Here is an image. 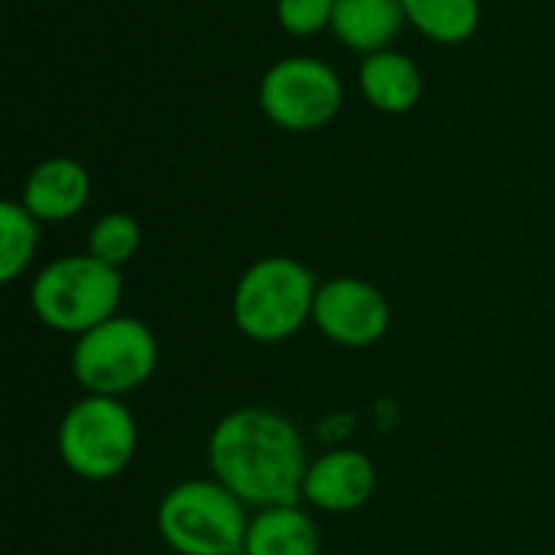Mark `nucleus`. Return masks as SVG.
Here are the masks:
<instances>
[{"label":"nucleus","mask_w":555,"mask_h":555,"mask_svg":"<svg viewBox=\"0 0 555 555\" xmlns=\"http://www.w3.org/2000/svg\"><path fill=\"white\" fill-rule=\"evenodd\" d=\"M211 475L247 507L302 504L309 472L306 442L293 420L263 406H241L218 420L208 436Z\"/></svg>","instance_id":"obj_1"},{"label":"nucleus","mask_w":555,"mask_h":555,"mask_svg":"<svg viewBox=\"0 0 555 555\" xmlns=\"http://www.w3.org/2000/svg\"><path fill=\"white\" fill-rule=\"evenodd\" d=\"M315 293L319 283L302 260L283 254L260 257L241 273L234 286V325L241 335L260 345L286 341L306 328V322H312Z\"/></svg>","instance_id":"obj_2"},{"label":"nucleus","mask_w":555,"mask_h":555,"mask_svg":"<svg viewBox=\"0 0 555 555\" xmlns=\"http://www.w3.org/2000/svg\"><path fill=\"white\" fill-rule=\"evenodd\" d=\"M124 296L120 270L94 260L91 254H68L46 263L33 286L29 302L36 319L62 335H85L117 315Z\"/></svg>","instance_id":"obj_3"},{"label":"nucleus","mask_w":555,"mask_h":555,"mask_svg":"<svg viewBox=\"0 0 555 555\" xmlns=\"http://www.w3.org/2000/svg\"><path fill=\"white\" fill-rule=\"evenodd\" d=\"M247 504L215 481H182L156 507V527L179 555H244Z\"/></svg>","instance_id":"obj_4"},{"label":"nucleus","mask_w":555,"mask_h":555,"mask_svg":"<svg viewBox=\"0 0 555 555\" xmlns=\"http://www.w3.org/2000/svg\"><path fill=\"white\" fill-rule=\"evenodd\" d=\"M159 364V345L146 322L114 315L75 338L72 377L94 397H127L143 387Z\"/></svg>","instance_id":"obj_5"},{"label":"nucleus","mask_w":555,"mask_h":555,"mask_svg":"<svg viewBox=\"0 0 555 555\" xmlns=\"http://www.w3.org/2000/svg\"><path fill=\"white\" fill-rule=\"evenodd\" d=\"M59 455L81 481H111L137 455V420L117 397L85 393L59 423Z\"/></svg>","instance_id":"obj_6"},{"label":"nucleus","mask_w":555,"mask_h":555,"mask_svg":"<svg viewBox=\"0 0 555 555\" xmlns=\"http://www.w3.org/2000/svg\"><path fill=\"white\" fill-rule=\"evenodd\" d=\"M257 101L267 120L280 130L312 133L338 117L345 88L328 62L312 55H289L263 72Z\"/></svg>","instance_id":"obj_7"},{"label":"nucleus","mask_w":555,"mask_h":555,"mask_svg":"<svg viewBox=\"0 0 555 555\" xmlns=\"http://www.w3.org/2000/svg\"><path fill=\"white\" fill-rule=\"evenodd\" d=\"M312 322L341 348H371L390 328V302L361 276H335L319 286Z\"/></svg>","instance_id":"obj_8"},{"label":"nucleus","mask_w":555,"mask_h":555,"mask_svg":"<svg viewBox=\"0 0 555 555\" xmlns=\"http://www.w3.org/2000/svg\"><path fill=\"white\" fill-rule=\"evenodd\" d=\"M377 488L374 462L358 449H332L309 462L302 481V501L325 514L361 511Z\"/></svg>","instance_id":"obj_9"},{"label":"nucleus","mask_w":555,"mask_h":555,"mask_svg":"<svg viewBox=\"0 0 555 555\" xmlns=\"http://www.w3.org/2000/svg\"><path fill=\"white\" fill-rule=\"evenodd\" d=\"M88 198H91V176L72 156L42 159L29 172L20 195V202L36 221H52V224L75 218L88 205Z\"/></svg>","instance_id":"obj_10"},{"label":"nucleus","mask_w":555,"mask_h":555,"mask_svg":"<svg viewBox=\"0 0 555 555\" xmlns=\"http://www.w3.org/2000/svg\"><path fill=\"white\" fill-rule=\"evenodd\" d=\"M358 85L371 107L384 114H406L423 98V75L420 65L397 49H380L364 55L358 68Z\"/></svg>","instance_id":"obj_11"},{"label":"nucleus","mask_w":555,"mask_h":555,"mask_svg":"<svg viewBox=\"0 0 555 555\" xmlns=\"http://www.w3.org/2000/svg\"><path fill=\"white\" fill-rule=\"evenodd\" d=\"M406 23L403 0H335L332 33L361 55L390 49Z\"/></svg>","instance_id":"obj_12"},{"label":"nucleus","mask_w":555,"mask_h":555,"mask_svg":"<svg viewBox=\"0 0 555 555\" xmlns=\"http://www.w3.org/2000/svg\"><path fill=\"white\" fill-rule=\"evenodd\" d=\"M319 527L299 504L263 507L250 517L244 555H319Z\"/></svg>","instance_id":"obj_13"},{"label":"nucleus","mask_w":555,"mask_h":555,"mask_svg":"<svg viewBox=\"0 0 555 555\" xmlns=\"http://www.w3.org/2000/svg\"><path fill=\"white\" fill-rule=\"evenodd\" d=\"M406 23L439 46H459L481 26V0H403Z\"/></svg>","instance_id":"obj_14"},{"label":"nucleus","mask_w":555,"mask_h":555,"mask_svg":"<svg viewBox=\"0 0 555 555\" xmlns=\"http://www.w3.org/2000/svg\"><path fill=\"white\" fill-rule=\"evenodd\" d=\"M39 247V221L23 202L0 205V283H13L26 273Z\"/></svg>","instance_id":"obj_15"},{"label":"nucleus","mask_w":555,"mask_h":555,"mask_svg":"<svg viewBox=\"0 0 555 555\" xmlns=\"http://www.w3.org/2000/svg\"><path fill=\"white\" fill-rule=\"evenodd\" d=\"M143 231L137 224V218H130L127 211H111L104 218H98L88 231V254L114 270H124L137 250H140Z\"/></svg>","instance_id":"obj_16"},{"label":"nucleus","mask_w":555,"mask_h":555,"mask_svg":"<svg viewBox=\"0 0 555 555\" xmlns=\"http://www.w3.org/2000/svg\"><path fill=\"white\" fill-rule=\"evenodd\" d=\"M335 0H276V23L289 36H315L332 29Z\"/></svg>","instance_id":"obj_17"}]
</instances>
